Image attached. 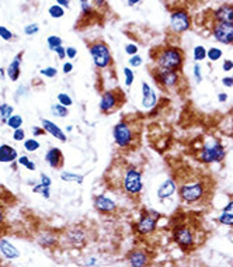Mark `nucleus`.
<instances>
[{
    "label": "nucleus",
    "mask_w": 233,
    "mask_h": 267,
    "mask_svg": "<svg viewBox=\"0 0 233 267\" xmlns=\"http://www.w3.org/2000/svg\"><path fill=\"white\" fill-rule=\"evenodd\" d=\"M93 205L97 212L103 215L115 214L116 209H118L116 202L105 194H97V196L93 197Z\"/></svg>",
    "instance_id": "ddd939ff"
},
{
    "label": "nucleus",
    "mask_w": 233,
    "mask_h": 267,
    "mask_svg": "<svg viewBox=\"0 0 233 267\" xmlns=\"http://www.w3.org/2000/svg\"><path fill=\"white\" fill-rule=\"evenodd\" d=\"M150 57L155 61L156 66L170 71H183V66L186 62V54L180 46L164 45L156 46L152 49Z\"/></svg>",
    "instance_id": "f257e3e1"
},
{
    "label": "nucleus",
    "mask_w": 233,
    "mask_h": 267,
    "mask_svg": "<svg viewBox=\"0 0 233 267\" xmlns=\"http://www.w3.org/2000/svg\"><path fill=\"white\" fill-rule=\"evenodd\" d=\"M0 253L7 260H14V259H19L20 257L19 249L16 248L12 242L7 241L5 238L0 239Z\"/></svg>",
    "instance_id": "4be33fe9"
},
{
    "label": "nucleus",
    "mask_w": 233,
    "mask_h": 267,
    "mask_svg": "<svg viewBox=\"0 0 233 267\" xmlns=\"http://www.w3.org/2000/svg\"><path fill=\"white\" fill-rule=\"evenodd\" d=\"M65 7H62L61 5H52V6H49V9H48V13H49V16H51L52 19H62L64 16H65Z\"/></svg>",
    "instance_id": "c756f323"
},
{
    "label": "nucleus",
    "mask_w": 233,
    "mask_h": 267,
    "mask_svg": "<svg viewBox=\"0 0 233 267\" xmlns=\"http://www.w3.org/2000/svg\"><path fill=\"white\" fill-rule=\"evenodd\" d=\"M127 263L132 267L148 266L150 263V254L146 249L134 248L127 253Z\"/></svg>",
    "instance_id": "4468645a"
},
{
    "label": "nucleus",
    "mask_w": 233,
    "mask_h": 267,
    "mask_svg": "<svg viewBox=\"0 0 233 267\" xmlns=\"http://www.w3.org/2000/svg\"><path fill=\"white\" fill-rule=\"evenodd\" d=\"M177 193L186 204H197L207 197L208 183L205 179L187 180L180 187H177Z\"/></svg>",
    "instance_id": "f03ea898"
},
{
    "label": "nucleus",
    "mask_w": 233,
    "mask_h": 267,
    "mask_svg": "<svg viewBox=\"0 0 233 267\" xmlns=\"http://www.w3.org/2000/svg\"><path fill=\"white\" fill-rule=\"evenodd\" d=\"M51 113L55 116V117L65 118L68 117V114H69V107L61 104V103H56V104H52Z\"/></svg>",
    "instance_id": "cd10ccee"
},
{
    "label": "nucleus",
    "mask_w": 233,
    "mask_h": 267,
    "mask_svg": "<svg viewBox=\"0 0 233 267\" xmlns=\"http://www.w3.org/2000/svg\"><path fill=\"white\" fill-rule=\"evenodd\" d=\"M33 191L34 193H37V194H41L44 198H49V197H51V187L44 186V184H41V183L34 184Z\"/></svg>",
    "instance_id": "2f4dec72"
},
{
    "label": "nucleus",
    "mask_w": 233,
    "mask_h": 267,
    "mask_svg": "<svg viewBox=\"0 0 233 267\" xmlns=\"http://www.w3.org/2000/svg\"><path fill=\"white\" fill-rule=\"evenodd\" d=\"M112 138L120 149H130L136 143L135 125L128 120H121L112 127Z\"/></svg>",
    "instance_id": "39448f33"
},
{
    "label": "nucleus",
    "mask_w": 233,
    "mask_h": 267,
    "mask_svg": "<svg viewBox=\"0 0 233 267\" xmlns=\"http://www.w3.org/2000/svg\"><path fill=\"white\" fill-rule=\"evenodd\" d=\"M76 57H78V49H76L75 46H68V48H66V59L73 61Z\"/></svg>",
    "instance_id": "8fccbe9b"
},
{
    "label": "nucleus",
    "mask_w": 233,
    "mask_h": 267,
    "mask_svg": "<svg viewBox=\"0 0 233 267\" xmlns=\"http://www.w3.org/2000/svg\"><path fill=\"white\" fill-rule=\"evenodd\" d=\"M66 239L71 242L73 246H82L87 241V235L84 232V229L82 228H73L71 229L68 235H66Z\"/></svg>",
    "instance_id": "393cba45"
},
{
    "label": "nucleus",
    "mask_w": 233,
    "mask_h": 267,
    "mask_svg": "<svg viewBox=\"0 0 233 267\" xmlns=\"http://www.w3.org/2000/svg\"><path fill=\"white\" fill-rule=\"evenodd\" d=\"M5 76H7L5 68H0V80H5Z\"/></svg>",
    "instance_id": "e2e57ef3"
},
{
    "label": "nucleus",
    "mask_w": 233,
    "mask_h": 267,
    "mask_svg": "<svg viewBox=\"0 0 233 267\" xmlns=\"http://www.w3.org/2000/svg\"><path fill=\"white\" fill-rule=\"evenodd\" d=\"M180 73L182 72L163 69V68H159V66H156L155 69L150 72L153 80L162 89H176L182 82V75Z\"/></svg>",
    "instance_id": "1a4fd4ad"
},
{
    "label": "nucleus",
    "mask_w": 233,
    "mask_h": 267,
    "mask_svg": "<svg viewBox=\"0 0 233 267\" xmlns=\"http://www.w3.org/2000/svg\"><path fill=\"white\" fill-rule=\"evenodd\" d=\"M142 105L148 110H152L157 105V96L155 90L146 82H142Z\"/></svg>",
    "instance_id": "6ab92c4d"
},
{
    "label": "nucleus",
    "mask_w": 233,
    "mask_h": 267,
    "mask_svg": "<svg viewBox=\"0 0 233 267\" xmlns=\"http://www.w3.org/2000/svg\"><path fill=\"white\" fill-rule=\"evenodd\" d=\"M39 142L34 138H28V139H24V149L27 152H35L37 149H39Z\"/></svg>",
    "instance_id": "4c0bfd02"
},
{
    "label": "nucleus",
    "mask_w": 233,
    "mask_h": 267,
    "mask_svg": "<svg viewBox=\"0 0 233 267\" xmlns=\"http://www.w3.org/2000/svg\"><path fill=\"white\" fill-rule=\"evenodd\" d=\"M17 162H19V165H21V166H24V168H27L28 170H35V163L30 159L28 156H20L19 159H17Z\"/></svg>",
    "instance_id": "58836bf2"
},
{
    "label": "nucleus",
    "mask_w": 233,
    "mask_h": 267,
    "mask_svg": "<svg viewBox=\"0 0 233 267\" xmlns=\"http://www.w3.org/2000/svg\"><path fill=\"white\" fill-rule=\"evenodd\" d=\"M31 132H33V137H42L46 134V131L42 128V125H34L31 128Z\"/></svg>",
    "instance_id": "de8ad7c7"
},
{
    "label": "nucleus",
    "mask_w": 233,
    "mask_h": 267,
    "mask_svg": "<svg viewBox=\"0 0 233 267\" xmlns=\"http://www.w3.org/2000/svg\"><path fill=\"white\" fill-rule=\"evenodd\" d=\"M222 85L225 86V87H233V76H225V78H222Z\"/></svg>",
    "instance_id": "5fc2aeb1"
},
{
    "label": "nucleus",
    "mask_w": 233,
    "mask_h": 267,
    "mask_svg": "<svg viewBox=\"0 0 233 267\" xmlns=\"http://www.w3.org/2000/svg\"><path fill=\"white\" fill-rule=\"evenodd\" d=\"M61 179L64 180V182L68 183H78V184H83L84 177L80 176V175H75V173H71V172H62L61 173Z\"/></svg>",
    "instance_id": "c85d7f7f"
},
{
    "label": "nucleus",
    "mask_w": 233,
    "mask_h": 267,
    "mask_svg": "<svg viewBox=\"0 0 233 267\" xmlns=\"http://www.w3.org/2000/svg\"><path fill=\"white\" fill-rule=\"evenodd\" d=\"M46 42H48V48L51 49V51H55V48H58L64 44V41L61 37L58 35H49L48 38H46Z\"/></svg>",
    "instance_id": "e433bc0d"
},
{
    "label": "nucleus",
    "mask_w": 233,
    "mask_h": 267,
    "mask_svg": "<svg viewBox=\"0 0 233 267\" xmlns=\"http://www.w3.org/2000/svg\"><path fill=\"white\" fill-rule=\"evenodd\" d=\"M6 125H9V128H12V130H17V128H21V125H23V117L20 116V114H13L12 117L7 120Z\"/></svg>",
    "instance_id": "473e14b6"
},
{
    "label": "nucleus",
    "mask_w": 233,
    "mask_h": 267,
    "mask_svg": "<svg viewBox=\"0 0 233 267\" xmlns=\"http://www.w3.org/2000/svg\"><path fill=\"white\" fill-rule=\"evenodd\" d=\"M227 98H229V96H227L225 91H220V93H218V101H219V103H226Z\"/></svg>",
    "instance_id": "bf43d9fd"
},
{
    "label": "nucleus",
    "mask_w": 233,
    "mask_h": 267,
    "mask_svg": "<svg viewBox=\"0 0 233 267\" xmlns=\"http://www.w3.org/2000/svg\"><path fill=\"white\" fill-rule=\"evenodd\" d=\"M79 6H80V17L83 19V21H93L97 19L98 13L97 10L94 9V6L91 5V0H78Z\"/></svg>",
    "instance_id": "412c9836"
},
{
    "label": "nucleus",
    "mask_w": 233,
    "mask_h": 267,
    "mask_svg": "<svg viewBox=\"0 0 233 267\" xmlns=\"http://www.w3.org/2000/svg\"><path fill=\"white\" fill-rule=\"evenodd\" d=\"M58 5H61L62 7H65V9H69L71 7V0H55Z\"/></svg>",
    "instance_id": "052dcab7"
},
{
    "label": "nucleus",
    "mask_w": 233,
    "mask_h": 267,
    "mask_svg": "<svg viewBox=\"0 0 233 267\" xmlns=\"http://www.w3.org/2000/svg\"><path fill=\"white\" fill-rule=\"evenodd\" d=\"M73 71V64L71 62H66V64H64V66H62V72L65 73V75H68V73H71V72Z\"/></svg>",
    "instance_id": "6e6d98bb"
},
{
    "label": "nucleus",
    "mask_w": 233,
    "mask_h": 267,
    "mask_svg": "<svg viewBox=\"0 0 233 267\" xmlns=\"http://www.w3.org/2000/svg\"><path fill=\"white\" fill-rule=\"evenodd\" d=\"M41 125H42V128L46 131V134H49L51 137L56 138V139L61 141V142H66V141H68V137H66L65 131L62 130L59 125L55 124L53 121H51V120L44 118V120L41 121Z\"/></svg>",
    "instance_id": "a211bd4d"
},
{
    "label": "nucleus",
    "mask_w": 233,
    "mask_h": 267,
    "mask_svg": "<svg viewBox=\"0 0 233 267\" xmlns=\"http://www.w3.org/2000/svg\"><path fill=\"white\" fill-rule=\"evenodd\" d=\"M193 26V19L184 7H174L170 12V30L174 34L187 33Z\"/></svg>",
    "instance_id": "9d476101"
},
{
    "label": "nucleus",
    "mask_w": 233,
    "mask_h": 267,
    "mask_svg": "<svg viewBox=\"0 0 233 267\" xmlns=\"http://www.w3.org/2000/svg\"><path fill=\"white\" fill-rule=\"evenodd\" d=\"M53 52L58 55L59 59H66V48L65 46H58V48H55V51Z\"/></svg>",
    "instance_id": "864d4df0"
},
{
    "label": "nucleus",
    "mask_w": 233,
    "mask_h": 267,
    "mask_svg": "<svg viewBox=\"0 0 233 267\" xmlns=\"http://www.w3.org/2000/svg\"><path fill=\"white\" fill-rule=\"evenodd\" d=\"M37 242H38L42 248L53 249L58 246L59 238H58V235H55L52 231H45V232H42V234L38 235Z\"/></svg>",
    "instance_id": "b1692460"
},
{
    "label": "nucleus",
    "mask_w": 233,
    "mask_h": 267,
    "mask_svg": "<svg viewBox=\"0 0 233 267\" xmlns=\"http://www.w3.org/2000/svg\"><path fill=\"white\" fill-rule=\"evenodd\" d=\"M5 222H6V214H5V209L0 207V231L5 227Z\"/></svg>",
    "instance_id": "13d9d810"
},
{
    "label": "nucleus",
    "mask_w": 233,
    "mask_h": 267,
    "mask_svg": "<svg viewBox=\"0 0 233 267\" xmlns=\"http://www.w3.org/2000/svg\"><path fill=\"white\" fill-rule=\"evenodd\" d=\"M222 57H223V51H222L220 48L211 46L209 49H207V58L209 59L211 62H216V61H219Z\"/></svg>",
    "instance_id": "7c9ffc66"
},
{
    "label": "nucleus",
    "mask_w": 233,
    "mask_h": 267,
    "mask_svg": "<svg viewBox=\"0 0 233 267\" xmlns=\"http://www.w3.org/2000/svg\"><path fill=\"white\" fill-rule=\"evenodd\" d=\"M218 222L220 225L225 227H233V200H229L226 205L223 207V209L220 211V214L218 215Z\"/></svg>",
    "instance_id": "a878e982"
},
{
    "label": "nucleus",
    "mask_w": 233,
    "mask_h": 267,
    "mask_svg": "<svg viewBox=\"0 0 233 267\" xmlns=\"http://www.w3.org/2000/svg\"><path fill=\"white\" fill-rule=\"evenodd\" d=\"M141 3H142V0H127L128 7H134L136 6V5H141Z\"/></svg>",
    "instance_id": "680f3d73"
},
{
    "label": "nucleus",
    "mask_w": 233,
    "mask_h": 267,
    "mask_svg": "<svg viewBox=\"0 0 233 267\" xmlns=\"http://www.w3.org/2000/svg\"><path fill=\"white\" fill-rule=\"evenodd\" d=\"M0 38L5 39V41H13L14 34L5 26H0Z\"/></svg>",
    "instance_id": "a19ab883"
},
{
    "label": "nucleus",
    "mask_w": 233,
    "mask_h": 267,
    "mask_svg": "<svg viewBox=\"0 0 233 267\" xmlns=\"http://www.w3.org/2000/svg\"><path fill=\"white\" fill-rule=\"evenodd\" d=\"M39 183H41V184H44V186H48V187H51L52 180H51V177L46 176L45 173H41V175H39Z\"/></svg>",
    "instance_id": "603ef678"
},
{
    "label": "nucleus",
    "mask_w": 233,
    "mask_h": 267,
    "mask_svg": "<svg viewBox=\"0 0 233 267\" xmlns=\"http://www.w3.org/2000/svg\"><path fill=\"white\" fill-rule=\"evenodd\" d=\"M58 103L66 105V107H71V105L73 104V100H72V97L69 94H66V93H59Z\"/></svg>",
    "instance_id": "79ce46f5"
},
{
    "label": "nucleus",
    "mask_w": 233,
    "mask_h": 267,
    "mask_svg": "<svg viewBox=\"0 0 233 267\" xmlns=\"http://www.w3.org/2000/svg\"><path fill=\"white\" fill-rule=\"evenodd\" d=\"M39 73L42 75V76H45V78H55L56 75H58V69L56 68H53V66H48V68H44V69H41Z\"/></svg>",
    "instance_id": "ea45409f"
},
{
    "label": "nucleus",
    "mask_w": 233,
    "mask_h": 267,
    "mask_svg": "<svg viewBox=\"0 0 233 267\" xmlns=\"http://www.w3.org/2000/svg\"><path fill=\"white\" fill-rule=\"evenodd\" d=\"M45 162L51 166L52 169H62L65 163V156L59 148L52 146L45 152Z\"/></svg>",
    "instance_id": "2eb2a0df"
},
{
    "label": "nucleus",
    "mask_w": 233,
    "mask_h": 267,
    "mask_svg": "<svg viewBox=\"0 0 233 267\" xmlns=\"http://www.w3.org/2000/svg\"><path fill=\"white\" fill-rule=\"evenodd\" d=\"M211 34L220 44L233 45V23L214 21V24L211 27Z\"/></svg>",
    "instance_id": "f8f14e48"
},
{
    "label": "nucleus",
    "mask_w": 233,
    "mask_h": 267,
    "mask_svg": "<svg viewBox=\"0 0 233 267\" xmlns=\"http://www.w3.org/2000/svg\"><path fill=\"white\" fill-rule=\"evenodd\" d=\"M232 76H233V75H232Z\"/></svg>",
    "instance_id": "69168bd1"
},
{
    "label": "nucleus",
    "mask_w": 233,
    "mask_h": 267,
    "mask_svg": "<svg viewBox=\"0 0 233 267\" xmlns=\"http://www.w3.org/2000/svg\"><path fill=\"white\" fill-rule=\"evenodd\" d=\"M16 159H19V152L14 146L9 143L0 145V163H14Z\"/></svg>",
    "instance_id": "5701e85b"
},
{
    "label": "nucleus",
    "mask_w": 233,
    "mask_h": 267,
    "mask_svg": "<svg viewBox=\"0 0 233 267\" xmlns=\"http://www.w3.org/2000/svg\"><path fill=\"white\" fill-rule=\"evenodd\" d=\"M225 157H226V149L216 139H212L205 145H202L200 148V152H198V161L202 163H207V165L219 163Z\"/></svg>",
    "instance_id": "423d86ee"
},
{
    "label": "nucleus",
    "mask_w": 233,
    "mask_h": 267,
    "mask_svg": "<svg viewBox=\"0 0 233 267\" xmlns=\"http://www.w3.org/2000/svg\"><path fill=\"white\" fill-rule=\"evenodd\" d=\"M87 49L90 52V57L93 59V64L98 71H107L114 66V58L108 44L103 39H96L87 42Z\"/></svg>",
    "instance_id": "7ed1b4c3"
},
{
    "label": "nucleus",
    "mask_w": 233,
    "mask_h": 267,
    "mask_svg": "<svg viewBox=\"0 0 233 267\" xmlns=\"http://www.w3.org/2000/svg\"><path fill=\"white\" fill-rule=\"evenodd\" d=\"M23 55H24V51H21V52L17 54V55L14 57L13 61L10 62V65L7 66L6 73L12 82L19 80L20 75H21V62H23Z\"/></svg>",
    "instance_id": "aec40b11"
},
{
    "label": "nucleus",
    "mask_w": 233,
    "mask_h": 267,
    "mask_svg": "<svg viewBox=\"0 0 233 267\" xmlns=\"http://www.w3.org/2000/svg\"><path fill=\"white\" fill-rule=\"evenodd\" d=\"M123 73H124V83H125V86L130 89L131 86L134 85V80H135V73H134V71L131 69V68H124L123 69Z\"/></svg>",
    "instance_id": "72a5a7b5"
},
{
    "label": "nucleus",
    "mask_w": 233,
    "mask_h": 267,
    "mask_svg": "<svg viewBox=\"0 0 233 267\" xmlns=\"http://www.w3.org/2000/svg\"><path fill=\"white\" fill-rule=\"evenodd\" d=\"M124 49H125V52L128 54L130 57L135 55V54H138V51H139V48H138V45H136V44H127Z\"/></svg>",
    "instance_id": "09e8293b"
},
{
    "label": "nucleus",
    "mask_w": 233,
    "mask_h": 267,
    "mask_svg": "<svg viewBox=\"0 0 233 267\" xmlns=\"http://www.w3.org/2000/svg\"><path fill=\"white\" fill-rule=\"evenodd\" d=\"M124 103V94L121 90H104L100 97L98 110L101 114L110 116L116 111Z\"/></svg>",
    "instance_id": "9b49d317"
},
{
    "label": "nucleus",
    "mask_w": 233,
    "mask_h": 267,
    "mask_svg": "<svg viewBox=\"0 0 233 267\" xmlns=\"http://www.w3.org/2000/svg\"><path fill=\"white\" fill-rule=\"evenodd\" d=\"M214 21H223V23H233V3H225L216 7L211 13Z\"/></svg>",
    "instance_id": "dca6fc26"
},
{
    "label": "nucleus",
    "mask_w": 233,
    "mask_h": 267,
    "mask_svg": "<svg viewBox=\"0 0 233 267\" xmlns=\"http://www.w3.org/2000/svg\"><path fill=\"white\" fill-rule=\"evenodd\" d=\"M13 139L14 141H17V142H24V139H26V131L23 130V128L14 130Z\"/></svg>",
    "instance_id": "49530a36"
},
{
    "label": "nucleus",
    "mask_w": 233,
    "mask_h": 267,
    "mask_svg": "<svg viewBox=\"0 0 233 267\" xmlns=\"http://www.w3.org/2000/svg\"><path fill=\"white\" fill-rule=\"evenodd\" d=\"M160 220V214L153 209H141V217L139 221L134 224V229L138 235H152L157 229V222Z\"/></svg>",
    "instance_id": "0eeeda50"
},
{
    "label": "nucleus",
    "mask_w": 233,
    "mask_h": 267,
    "mask_svg": "<svg viewBox=\"0 0 233 267\" xmlns=\"http://www.w3.org/2000/svg\"><path fill=\"white\" fill-rule=\"evenodd\" d=\"M13 114H14L13 105L7 104V103H3V104H0V121H2L3 124H6L7 120L12 117Z\"/></svg>",
    "instance_id": "bb28decb"
},
{
    "label": "nucleus",
    "mask_w": 233,
    "mask_h": 267,
    "mask_svg": "<svg viewBox=\"0 0 233 267\" xmlns=\"http://www.w3.org/2000/svg\"><path fill=\"white\" fill-rule=\"evenodd\" d=\"M39 31V26L37 23H31V24H27L24 27V33L26 35H35Z\"/></svg>",
    "instance_id": "37998d69"
},
{
    "label": "nucleus",
    "mask_w": 233,
    "mask_h": 267,
    "mask_svg": "<svg viewBox=\"0 0 233 267\" xmlns=\"http://www.w3.org/2000/svg\"><path fill=\"white\" fill-rule=\"evenodd\" d=\"M193 57H194L195 62H201V61L207 59V48H205V46H202V45L194 46Z\"/></svg>",
    "instance_id": "f704fd0d"
},
{
    "label": "nucleus",
    "mask_w": 233,
    "mask_h": 267,
    "mask_svg": "<svg viewBox=\"0 0 233 267\" xmlns=\"http://www.w3.org/2000/svg\"><path fill=\"white\" fill-rule=\"evenodd\" d=\"M26 91H27V87L26 86H20L19 87V90H17V93H16V94H14V98H16V100H19L20 97H21V96H23V94H26Z\"/></svg>",
    "instance_id": "4d7b16f0"
},
{
    "label": "nucleus",
    "mask_w": 233,
    "mask_h": 267,
    "mask_svg": "<svg viewBox=\"0 0 233 267\" xmlns=\"http://www.w3.org/2000/svg\"><path fill=\"white\" fill-rule=\"evenodd\" d=\"M193 73H194L195 82L200 85L201 82H202V79H204V76H202V69H201L200 64H195L194 68H193Z\"/></svg>",
    "instance_id": "a18cd8bd"
},
{
    "label": "nucleus",
    "mask_w": 233,
    "mask_h": 267,
    "mask_svg": "<svg viewBox=\"0 0 233 267\" xmlns=\"http://www.w3.org/2000/svg\"><path fill=\"white\" fill-rule=\"evenodd\" d=\"M193 2H200V0H193Z\"/></svg>",
    "instance_id": "0e129e2a"
},
{
    "label": "nucleus",
    "mask_w": 233,
    "mask_h": 267,
    "mask_svg": "<svg viewBox=\"0 0 233 267\" xmlns=\"http://www.w3.org/2000/svg\"><path fill=\"white\" fill-rule=\"evenodd\" d=\"M174 243L182 249L183 252H191L195 248V235L193 229L186 224H179L173 228L171 232Z\"/></svg>",
    "instance_id": "6e6552de"
},
{
    "label": "nucleus",
    "mask_w": 233,
    "mask_h": 267,
    "mask_svg": "<svg viewBox=\"0 0 233 267\" xmlns=\"http://www.w3.org/2000/svg\"><path fill=\"white\" fill-rule=\"evenodd\" d=\"M120 184H121V189H123V191L127 196H141L143 190L142 172L138 169L136 166H132V165L125 166L121 180H120Z\"/></svg>",
    "instance_id": "20e7f679"
},
{
    "label": "nucleus",
    "mask_w": 233,
    "mask_h": 267,
    "mask_svg": "<svg viewBox=\"0 0 233 267\" xmlns=\"http://www.w3.org/2000/svg\"><path fill=\"white\" fill-rule=\"evenodd\" d=\"M222 71L226 72V73H229V72L233 71V61L232 59H225V61H223V64H222Z\"/></svg>",
    "instance_id": "3c124183"
},
{
    "label": "nucleus",
    "mask_w": 233,
    "mask_h": 267,
    "mask_svg": "<svg viewBox=\"0 0 233 267\" xmlns=\"http://www.w3.org/2000/svg\"><path fill=\"white\" fill-rule=\"evenodd\" d=\"M177 191V183L174 179H167L159 186L157 189V198L160 201H166L170 197H173Z\"/></svg>",
    "instance_id": "f3484780"
},
{
    "label": "nucleus",
    "mask_w": 233,
    "mask_h": 267,
    "mask_svg": "<svg viewBox=\"0 0 233 267\" xmlns=\"http://www.w3.org/2000/svg\"><path fill=\"white\" fill-rule=\"evenodd\" d=\"M91 5L97 10L100 14H104L108 12V2L107 0H91Z\"/></svg>",
    "instance_id": "c9c22d12"
},
{
    "label": "nucleus",
    "mask_w": 233,
    "mask_h": 267,
    "mask_svg": "<svg viewBox=\"0 0 233 267\" xmlns=\"http://www.w3.org/2000/svg\"><path fill=\"white\" fill-rule=\"evenodd\" d=\"M128 64H130V66H132V68H139V66L143 64V59L141 55L135 54V55L131 57L130 61H128Z\"/></svg>",
    "instance_id": "c03bdc74"
}]
</instances>
